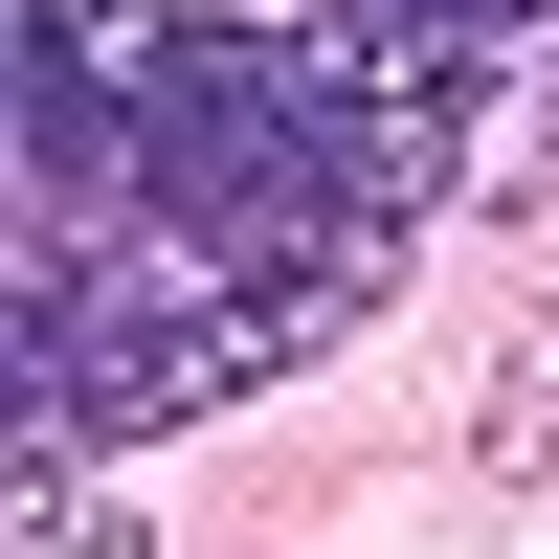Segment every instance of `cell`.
<instances>
[{
    "label": "cell",
    "instance_id": "6da1fadb",
    "mask_svg": "<svg viewBox=\"0 0 559 559\" xmlns=\"http://www.w3.org/2000/svg\"><path fill=\"white\" fill-rule=\"evenodd\" d=\"M515 45H559V0H23L0 90L23 471H112L336 358L403 292V247L492 202Z\"/></svg>",
    "mask_w": 559,
    "mask_h": 559
},
{
    "label": "cell",
    "instance_id": "277c9868",
    "mask_svg": "<svg viewBox=\"0 0 559 559\" xmlns=\"http://www.w3.org/2000/svg\"><path fill=\"white\" fill-rule=\"evenodd\" d=\"M492 471H537V492H559V313H537L515 381H492Z\"/></svg>",
    "mask_w": 559,
    "mask_h": 559
},
{
    "label": "cell",
    "instance_id": "3957f363",
    "mask_svg": "<svg viewBox=\"0 0 559 559\" xmlns=\"http://www.w3.org/2000/svg\"><path fill=\"white\" fill-rule=\"evenodd\" d=\"M559 202V45H537V90H515V134H492V224H537Z\"/></svg>",
    "mask_w": 559,
    "mask_h": 559
},
{
    "label": "cell",
    "instance_id": "7a4b0ae2",
    "mask_svg": "<svg viewBox=\"0 0 559 559\" xmlns=\"http://www.w3.org/2000/svg\"><path fill=\"white\" fill-rule=\"evenodd\" d=\"M0 559H157V537H134V492H112V471H23Z\"/></svg>",
    "mask_w": 559,
    "mask_h": 559
}]
</instances>
